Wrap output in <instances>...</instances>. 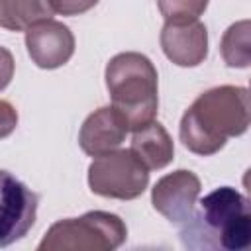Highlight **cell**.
Instances as JSON below:
<instances>
[{
	"mask_svg": "<svg viewBox=\"0 0 251 251\" xmlns=\"http://www.w3.org/2000/svg\"><path fill=\"white\" fill-rule=\"evenodd\" d=\"M249 127V94L245 86L222 84L202 92L182 114L178 137L182 145L202 157L218 153L229 137Z\"/></svg>",
	"mask_w": 251,
	"mask_h": 251,
	"instance_id": "6da1fadb",
	"label": "cell"
},
{
	"mask_svg": "<svg viewBox=\"0 0 251 251\" xmlns=\"http://www.w3.org/2000/svg\"><path fill=\"white\" fill-rule=\"evenodd\" d=\"M180 231L186 247H220L239 251L251 243L249 200L231 186L206 194Z\"/></svg>",
	"mask_w": 251,
	"mask_h": 251,
	"instance_id": "7a4b0ae2",
	"label": "cell"
},
{
	"mask_svg": "<svg viewBox=\"0 0 251 251\" xmlns=\"http://www.w3.org/2000/svg\"><path fill=\"white\" fill-rule=\"evenodd\" d=\"M106 88L129 131L151 124L159 108V76L149 57L137 51L114 55L106 65Z\"/></svg>",
	"mask_w": 251,
	"mask_h": 251,
	"instance_id": "3957f363",
	"label": "cell"
},
{
	"mask_svg": "<svg viewBox=\"0 0 251 251\" xmlns=\"http://www.w3.org/2000/svg\"><path fill=\"white\" fill-rule=\"evenodd\" d=\"M127 237L124 220L116 214L94 210L78 218L55 222L41 243L39 251H112Z\"/></svg>",
	"mask_w": 251,
	"mask_h": 251,
	"instance_id": "277c9868",
	"label": "cell"
},
{
	"mask_svg": "<svg viewBox=\"0 0 251 251\" xmlns=\"http://www.w3.org/2000/svg\"><path fill=\"white\" fill-rule=\"evenodd\" d=\"M149 169L131 149H114L96 157L88 167V186L94 194L116 200H133L145 192Z\"/></svg>",
	"mask_w": 251,
	"mask_h": 251,
	"instance_id": "5b68a950",
	"label": "cell"
},
{
	"mask_svg": "<svg viewBox=\"0 0 251 251\" xmlns=\"http://www.w3.org/2000/svg\"><path fill=\"white\" fill-rule=\"evenodd\" d=\"M37 202L39 196L27 184L0 169V247L20 241L31 229Z\"/></svg>",
	"mask_w": 251,
	"mask_h": 251,
	"instance_id": "8992f818",
	"label": "cell"
},
{
	"mask_svg": "<svg viewBox=\"0 0 251 251\" xmlns=\"http://www.w3.org/2000/svg\"><path fill=\"white\" fill-rule=\"evenodd\" d=\"M200 190V178L192 171L178 169L155 182L151 188V204L165 220L173 224H186L196 208Z\"/></svg>",
	"mask_w": 251,
	"mask_h": 251,
	"instance_id": "52a82bcc",
	"label": "cell"
},
{
	"mask_svg": "<svg viewBox=\"0 0 251 251\" xmlns=\"http://www.w3.org/2000/svg\"><path fill=\"white\" fill-rule=\"evenodd\" d=\"M25 49L39 69H59L75 53V35L63 22L43 20L25 29Z\"/></svg>",
	"mask_w": 251,
	"mask_h": 251,
	"instance_id": "ba28073f",
	"label": "cell"
},
{
	"mask_svg": "<svg viewBox=\"0 0 251 251\" xmlns=\"http://www.w3.org/2000/svg\"><path fill=\"white\" fill-rule=\"evenodd\" d=\"M161 49L176 67H198L208 57V29L202 22H165Z\"/></svg>",
	"mask_w": 251,
	"mask_h": 251,
	"instance_id": "9c48e42d",
	"label": "cell"
},
{
	"mask_svg": "<svg viewBox=\"0 0 251 251\" xmlns=\"http://www.w3.org/2000/svg\"><path fill=\"white\" fill-rule=\"evenodd\" d=\"M127 131L129 129L122 114L112 106H102L82 122L78 131V145L86 155L100 157L120 149Z\"/></svg>",
	"mask_w": 251,
	"mask_h": 251,
	"instance_id": "30bf717a",
	"label": "cell"
},
{
	"mask_svg": "<svg viewBox=\"0 0 251 251\" xmlns=\"http://www.w3.org/2000/svg\"><path fill=\"white\" fill-rule=\"evenodd\" d=\"M139 161L149 171L165 169L175 155V145L169 135V131L159 122H151L143 126L141 129H135L131 135V147H129Z\"/></svg>",
	"mask_w": 251,
	"mask_h": 251,
	"instance_id": "8fae6325",
	"label": "cell"
},
{
	"mask_svg": "<svg viewBox=\"0 0 251 251\" xmlns=\"http://www.w3.org/2000/svg\"><path fill=\"white\" fill-rule=\"evenodd\" d=\"M53 14L49 0H0V27L10 31H25Z\"/></svg>",
	"mask_w": 251,
	"mask_h": 251,
	"instance_id": "7c38bea8",
	"label": "cell"
},
{
	"mask_svg": "<svg viewBox=\"0 0 251 251\" xmlns=\"http://www.w3.org/2000/svg\"><path fill=\"white\" fill-rule=\"evenodd\" d=\"M251 24L249 20H241L231 24L220 41V53L227 67L231 69H247L251 63V43H249Z\"/></svg>",
	"mask_w": 251,
	"mask_h": 251,
	"instance_id": "4fadbf2b",
	"label": "cell"
},
{
	"mask_svg": "<svg viewBox=\"0 0 251 251\" xmlns=\"http://www.w3.org/2000/svg\"><path fill=\"white\" fill-rule=\"evenodd\" d=\"M165 22H194L208 8V0H157Z\"/></svg>",
	"mask_w": 251,
	"mask_h": 251,
	"instance_id": "5bb4252c",
	"label": "cell"
},
{
	"mask_svg": "<svg viewBox=\"0 0 251 251\" xmlns=\"http://www.w3.org/2000/svg\"><path fill=\"white\" fill-rule=\"evenodd\" d=\"M51 10L61 16H78L98 4V0H49Z\"/></svg>",
	"mask_w": 251,
	"mask_h": 251,
	"instance_id": "9a60e30c",
	"label": "cell"
},
{
	"mask_svg": "<svg viewBox=\"0 0 251 251\" xmlns=\"http://www.w3.org/2000/svg\"><path fill=\"white\" fill-rule=\"evenodd\" d=\"M18 126V112L8 100H0V139L8 137Z\"/></svg>",
	"mask_w": 251,
	"mask_h": 251,
	"instance_id": "2e32d148",
	"label": "cell"
},
{
	"mask_svg": "<svg viewBox=\"0 0 251 251\" xmlns=\"http://www.w3.org/2000/svg\"><path fill=\"white\" fill-rule=\"evenodd\" d=\"M14 71H16V63H14V55L0 45V92L10 84V80L14 78Z\"/></svg>",
	"mask_w": 251,
	"mask_h": 251,
	"instance_id": "e0dca14e",
	"label": "cell"
}]
</instances>
